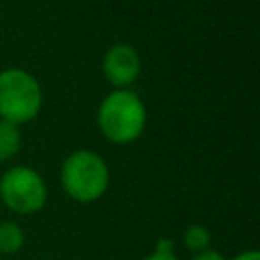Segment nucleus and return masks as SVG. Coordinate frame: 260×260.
Instances as JSON below:
<instances>
[{
  "label": "nucleus",
  "mask_w": 260,
  "mask_h": 260,
  "mask_svg": "<svg viewBox=\"0 0 260 260\" xmlns=\"http://www.w3.org/2000/svg\"><path fill=\"white\" fill-rule=\"evenodd\" d=\"M146 126V108L138 93L112 89L98 106V128L114 144L134 142Z\"/></svg>",
  "instance_id": "nucleus-1"
},
{
  "label": "nucleus",
  "mask_w": 260,
  "mask_h": 260,
  "mask_svg": "<svg viewBox=\"0 0 260 260\" xmlns=\"http://www.w3.org/2000/svg\"><path fill=\"white\" fill-rule=\"evenodd\" d=\"M61 185L73 201L93 203L106 193L110 185V169L98 152L81 148L63 160Z\"/></svg>",
  "instance_id": "nucleus-2"
},
{
  "label": "nucleus",
  "mask_w": 260,
  "mask_h": 260,
  "mask_svg": "<svg viewBox=\"0 0 260 260\" xmlns=\"http://www.w3.org/2000/svg\"><path fill=\"white\" fill-rule=\"evenodd\" d=\"M43 104V91L32 73L20 67L0 71V118L16 126L30 122Z\"/></svg>",
  "instance_id": "nucleus-3"
},
{
  "label": "nucleus",
  "mask_w": 260,
  "mask_h": 260,
  "mask_svg": "<svg viewBox=\"0 0 260 260\" xmlns=\"http://www.w3.org/2000/svg\"><path fill=\"white\" fill-rule=\"evenodd\" d=\"M47 185L32 167L16 165L0 177V199L18 215L41 211L47 203Z\"/></svg>",
  "instance_id": "nucleus-4"
},
{
  "label": "nucleus",
  "mask_w": 260,
  "mask_h": 260,
  "mask_svg": "<svg viewBox=\"0 0 260 260\" xmlns=\"http://www.w3.org/2000/svg\"><path fill=\"white\" fill-rule=\"evenodd\" d=\"M140 55L128 43L112 45L102 59V71L108 83L116 89H126L140 75Z\"/></svg>",
  "instance_id": "nucleus-5"
},
{
  "label": "nucleus",
  "mask_w": 260,
  "mask_h": 260,
  "mask_svg": "<svg viewBox=\"0 0 260 260\" xmlns=\"http://www.w3.org/2000/svg\"><path fill=\"white\" fill-rule=\"evenodd\" d=\"M20 144H22L20 128L0 118V162L10 160L20 150Z\"/></svg>",
  "instance_id": "nucleus-6"
},
{
  "label": "nucleus",
  "mask_w": 260,
  "mask_h": 260,
  "mask_svg": "<svg viewBox=\"0 0 260 260\" xmlns=\"http://www.w3.org/2000/svg\"><path fill=\"white\" fill-rule=\"evenodd\" d=\"M24 246V232L14 221H0V254L12 256Z\"/></svg>",
  "instance_id": "nucleus-7"
},
{
  "label": "nucleus",
  "mask_w": 260,
  "mask_h": 260,
  "mask_svg": "<svg viewBox=\"0 0 260 260\" xmlns=\"http://www.w3.org/2000/svg\"><path fill=\"white\" fill-rule=\"evenodd\" d=\"M183 244L187 250H191L193 254H199V252H205L209 250V244H211V232L201 225V223H193L185 230L183 234Z\"/></svg>",
  "instance_id": "nucleus-8"
},
{
  "label": "nucleus",
  "mask_w": 260,
  "mask_h": 260,
  "mask_svg": "<svg viewBox=\"0 0 260 260\" xmlns=\"http://www.w3.org/2000/svg\"><path fill=\"white\" fill-rule=\"evenodd\" d=\"M193 260H225L217 250H205V252H199V254H195L193 256Z\"/></svg>",
  "instance_id": "nucleus-9"
},
{
  "label": "nucleus",
  "mask_w": 260,
  "mask_h": 260,
  "mask_svg": "<svg viewBox=\"0 0 260 260\" xmlns=\"http://www.w3.org/2000/svg\"><path fill=\"white\" fill-rule=\"evenodd\" d=\"M144 260H179L175 256V252H162V250H154L150 256H146Z\"/></svg>",
  "instance_id": "nucleus-10"
},
{
  "label": "nucleus",
  "mask_w": 260,
  "mask_h": 260,
  "mask_svg": "<svg viewBox=\"0 0 260 260\" xmlns=\"http://www.w3.org/2000/svg\"><path fill=\"white\" fill-rule=\"evenodd\" d=\"M232 260H260V254H258V250H244V252L236 254Z\"/></svg>",
  "instance_id": "nucleus-11"
}]
</instances>
